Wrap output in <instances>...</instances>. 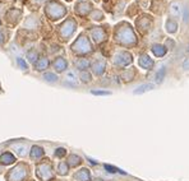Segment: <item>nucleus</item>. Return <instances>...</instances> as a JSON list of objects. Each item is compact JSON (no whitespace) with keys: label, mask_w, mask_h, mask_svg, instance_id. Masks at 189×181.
Instances as JSON below:
<instances>
[{"label":"nucleus","mask_w":189,"mask_h":181,"mask_svg":"<svg viewBox=\"0 0 189 181\" xmlns=\"http://www.w3.org/2000/svg\"><path fill=\"white\" fill-rule=\"evenodd\" d=\"M67 9H65V6L59 4L57 2H51L46 5V16L51 19V20H56L59 19L60 17H63Z\"/></svg>","instance_id":"f257e3e1"},{"label":"nucleus","mask_w":189,"mask_h":181,"mask_svg":"<svg viewBox=\"0 0 189 181\" xmlns=\"http://www.w3.org/2000/svg\"><path fill=\"white\" fill-rule=\"evenodd\" d=\"M74 27H76V23L73 20H67L63 26H60V34H64V36H67V34H70V33H73L74 31Z\"/></svg>","instance_id":"f03ea898"},{"label":"nucleus","mask_w":189,"mask_h":181,"mask_svg":"<svg viewBox=\"0 0 189 181\" xmlns=\"http://www.w3.org/2000/svg\"><path fill=\"white\" fill-rule=\"evenodd\" d=\"M154 88V85L152 84H144V85H141V87H138V88L134 91L135 95H138V93H142V92H146V91H150Z\"/></svg>","instance_id":"7ed1b4c3"},{"label":"nucleus","mask_w":189,"mask_h":181,"mask_svg":"<svg viewBox=\"0 0 189 181\" xmlns=\"http://www.w3.org/2000/svg\"><path fill=\"white\" fill-rule=\"evenodd\" d=\"M170 12H171L172 16L178 17V16H179V13H180L179 4H176V3H172V4H171V6H170Z\"/></svg>","instance_id":"20e7f679"},{"label":"nucleus","mask_w":189,"mask_h":181,"mask_svg":"<svg viewBox=\"0 0 189 181\" xmlns=\"http://www.w3.org/2000/svg\"><path fill=\"white\" fill-rule=\"evenodd\" d=\"M55 67H56V69L59 70V71H61V70H64V69H65V67H67V63H65L63 59H59V60L56 61Z\"/></svg>","instance_id":"39448f33"},{"label":"nucleus","mask_w":189,"mask_h":181,"mask_svg":"<svg viewBox=\"0 0 189 181\" xmlns=\"http://www.w3.org/2000/svg\"><path fill=\"white\" fill-rule=\"evenodd\" d=\"M47 60L46 59H41L39 63H37V70H43L46 67H47Z\"/></svg>","instance_id":"423d86ee"},{"label":"nucleus","mask_w":189,"mask_h":181,"mask_svg":"<svg viewBox=\"0 0 189 181\" xmlns=\"http://www.w3.org/2000/svg\"><path fill=\"white\" fill-rule=\"evenodd\" d=\"M165 73H166V69H165V68H161V69H160L158 74H157V79H156V81H157L158 83H160V82H161L162 79H164V77H165Z\"/></svg>","instance_id":"0eeeda50"},{"label":"nucleus","mask_w":189,"mask_h":181,"mask_svg":"<svg viewBox=\"0 0 189 181\" xmlns=\"http://www.w3.org/2000/svg\"><path fill=\"white\" fill-rule=\"evenodd\" d=\"M2 161H3V163H10V162L14 161V157L10 156V154H4L3 158H2Z\"/></svg>","instance_id":"6e6552de"},{"label":"nucleus","mask_w":189,"mask_h":181,"mask_svg":"<svg viewBox=\"0 0 189 181\" xmlns=\"http://www.w3.org/2000/svg\"><path fill=\"white\" fill-rule=\"evenodd\" d=\"M77 65H78V68H82V69H84V68H87L88 67V63H87L86 60H79V61H77Z\"/></svg>","instance_id":"1a4fd4ad"},{"label":"nucleus","mask_w":189,"mask_h":181,"mask_svg":"<svg viewBox=\"0 0 189 181\" xmlns=\"http://www.w3.org/2000/svg\"><path fill=\"white\" fill-rule=\"evenodd\" d=\"M42 153H43L42 149H40L39 147H35V148H33V152H32V156L36 157V156H40V154H42Z\"/></svg>","instance_id":"9d476101"},{"label":"nucleus","mask_w":189,"mask_h":181,"mask_svg":"<svg viewBox=\"0 0 189 181\" xmlns=\"http://www.w3.org/2000/svg\"><path fill=\"white\" fill-rule=\"evenodd\" d=\"M45 78H46V81H49V82H55L56 81V75H54V74H45Z\"/></svg>","instance_id":"9b49d317"},{"label":"nucleus","mask_w":189,"mask_h":181,"mask_svg":"<svg viewBox=\"0 0 189 181\" xmlns=\"http://www.w3.org/2000/svg\"><path fill=\"white\" fill-rule=\"evenodd\" d=\"M184 22H185V23H188V22H189V9L188 8L184 9Z\"/></svg>","instance_id":"f8f14e48"},{"label":"nucleus","mask_w":189,"mask_h":181,"mask_svg":"<svg viewBox=\"0 0 189 181\" xmlns=\"http://www.w3.org/2000/svg\"><path fill=\"white\" fill-rule=\"evenodd\" d=\"M93 95H110V92H106V91H92Z\"/></svg>","instance_id":"ddd939ff"},{"label":"nucleus","mask_w":189,"mask_h":181,"mask_svg":"<svg viewBox=\"0 0 189 181\" xmlns=\"http://www.w3.org/2000/svg\"><path fill=\"white\" fill-rule=\"evenodd\" d=\"M105 168L106 170H109V172H116V171H120V170H118V168H115V167H111V166H109V165H105Z\"/></svg>","instance_id":"4468645a"},{"label":"nucleus","mask_w":189,"mask_h":181,"mask_svg":"<svg viewBox=\"0 0 189 181\" xmlns=\"http://www.w3.org/2000/svg\"><path fill=\"white\" fill-rule=\"evenodd\" d=\"M81 78L83 79V82H90V74H86V73H82L81 74Z\"/></svg>","instance_id":"2eb2a0df"},{"label":"nucleus","mask_w":189,"mask_h":181,"mask_svg":"<svg viewBox=\"0 0 189 181\" xmlns=\"http://www.w3.org/2000/svg\"><path fill=\"white\" fill-rule=\"evenodd\" d=\"M64 154H65V149H63V148H59V149H57V152H56V156L63 157Z\"/></svg>","instance_id":"dca6fc26"},{"label":"nucleus","mask_w":189,"mask_h":181,"mask_svg":"<svg viewBox=\"0 0 189 181\" xmlns=\"http://www.w3.org/2000/svg\"><path fill=\"white\" fill-rule=\"evenodd\" d=\"M18 63H19V65H20V67L23 68V69H27V65H26V63H24L23 60H22V59H19V60H18Z\"/></svg>","instance_id":"f3484780"},{"label":"nucleus","mask_w":189,"mask_h":181,"mask_svg":"<svg viewBox=\"0 0 189 181\" xmlns=\"http://www.w3.org/2000/svg\"><path fill=\"white\" fill-rule=\"evenodd\" d=\"M28 57H30V60H35V57H36V52H30L28 54Z\"/></svg>","instance_id":"a211bd4d"},{"label":"nucleus","mask_w":189,"mask_h":181,"mask_svg":"<svg viewBox=\"0 0 189 181\" xmlns=\"http://www.w3.org/2000/svg\"><path fill=\"white\" fill-rule=\"evenodd\" d=\"M183 67H184V69H187V70L189 69V60H185V61H184V64H183Z\"/></svg>","instance_id":"6ab92c4d"},{"label":"nucleus","mask_w":189,"mask_h":181,"mask_svg":"<svg viewBox=\"0 0 189 181\" xmlns=\"http://www.w3.org/2000/svg\"><path fill=\"white\" fill-rule=\"evenodd\" d=\"M4 42V38H3V34L0 33V43H3Z\"/></svg>","instance_id":"aec40b11"}]
</instances>
